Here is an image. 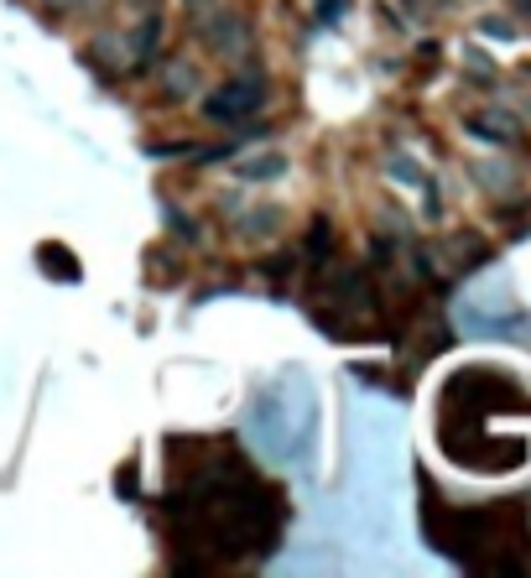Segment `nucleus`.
Here are the masks:
<instances>
[{
	"label": "nucleus",
	"instance_id": "f257e3e1",
	"mask_svg": "<svg viewBox=\"0 0 531 578\" xmlns=\"http://www.w3.org/2000/svg\"><path fill=\"white\" fill-rule=\"evenodd\" d=\"M261 104H266V84L251 79V84L219 89L214 100H203V115L209 120H240V115H251V110H261Z\"/></svg>",
	"mask_w": 531,
	"mask_h": 578
},
{
	"label": "nucleus",
	"instance_id": "f03ea898",
	"mask_svg": "<svg viewBox=\"0 0 531 578\" xmlns=\"http://www.w3.org/2000/svg\"><path fill=\"white\" fill-rule=\"evenodd\" d=\"M469 125H474V131H490V141H516V136H521L506 115H474Z\"/></svg>",
	"mask_w": 531,
	"mask_h": 578
},
{
	"label": "nucleus",
	"instance_id": "7ed1b4c3",
	"mask_svg": "<svg viewBox=\"0 0 531 578\" xmlns=\"http://www.w3.org/2000/svg\"><path fill=\"white\" fill-rule=\"evenodd\" d=\"M125 5H141V11H146V16H152V11H157L162 0H125Z\"/></svg>",
	"mask_w": 531,
	"mask_h": 578
},
{
	"label": "nucleus",
	"instance_id": "20e7f679",
	"mask_svg": "<svg viewBox=\"0 0 531 578\" xmlns=\"http://www.w3.org/2000/svg\"><path fill=\"white\" fill-rule=\"evenodd\" d=\"M188 5H193V11H198V5H209V0H188Z\"/></svg>",
	"mask_w": 531,
	"mask_h": 578
}]
</instances>
